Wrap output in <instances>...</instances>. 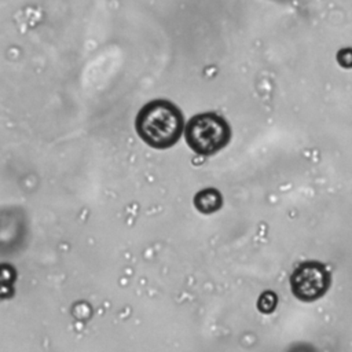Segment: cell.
Returning <instances> with one entry per match:
<instances>
[{"label":"cell","instance_id":"obj_5","mask_svg":"<svg viewBox=\"0 0 352 352\" xmlns=\"http://www.w3.org/2000/svg\"><path fill=\"white\" fill-rule=\"evenodd\" d=\"M276 294L272 293V292H264L260 297H258V301H257V308L260 312H264V314H270L275 309L276 307Z\"/></svg>","mask_w":352,"mask_h":352},{"label":"cell","instance_id":"obj_3","mask_svg":"<svg viewBox=\"0 0 352 352\" xmlns=\"http://www.w3.org/2000/svg\"><path fill=\"white\" fill-rule=\"evenodd\" d=\"M330 285V275L324 265L316 261L300 264L290 276L293 294L302 301L320 298Z\"/></svg>","mask_w":352,"mask_h":352},{"label":"cell","instance_id":"obj_2","mask_svg":"<svg viewBox=\"0 0 352 352\" xmlns=\"http://www.w3.org/2000/svg\"><path fill=\"white\" fill-rule=\"evenodd\" d=\"M186 142L188 147L201 155H212L227 146L231 128L227 121L216 113H201L187 121Z\"/></svg>","mask_w":352,"mask_h":352},{"label":"cell","instance_id":"obj_1","mask_svg":"<svg viewBox=\"0 0 352 352\" xmlns=\"http://www.w3.org/2000/svg\"><path fill=\"white\" fill-rule=\"evenodd\" d=\"M184 121L179 107L166 99H154L138 113L135 128L139 138L154 148L172 147L183 132Z\"/></svg>","mask_w":352,"mask_h":352},{"label":"cell","instance_id":"obj_4","mask_svg":"<svg viewBox=\"0 0 352 352\" xmlns=\"http://www.w3.org/2000/svg\"><path fill=\"white\" fill-rule=\"evenodd\" d=\"M221 194L213 187L204 188L194 197V205L202 213H213L221 208Z\"/></svg>","mask_w":352,"mask_h":352}]
</instances>
